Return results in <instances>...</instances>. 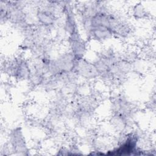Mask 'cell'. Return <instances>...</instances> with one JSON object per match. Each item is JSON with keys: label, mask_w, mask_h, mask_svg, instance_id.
<instances>
[{"label": "cell", "mask_w": 156, "mask_h": 156, "mask_svg": "<svg viewBox=\"0 0 156 156\" xmlns=\"http://www.w3.org/2000/svg\"><path fill=\"white\" fill-rule=\"evenodd\" d=\"M39 20L45 25H50L54 22V15L48 11H40L38 13Z\"/></svg>", "instance_id": "6da1fadb"}]
</instances>
